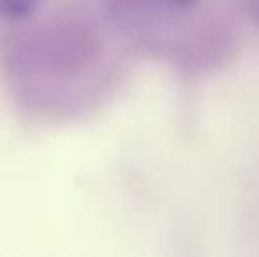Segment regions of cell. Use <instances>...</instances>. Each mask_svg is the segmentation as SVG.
I'll return each mask as SVG.
<instances>
[{"label": "cell", "instance_id": "cell-1", "mask_svg": "<svg viewBox=\"0 0 259 257\" xmlns=\"http://www.w3.org/2000/svg\"><path fill=\"white\" fill-rule=\"evenodd\" d=\"M43 0H0V18L5 20H23L30 18Z\"/></svg>", "mask_w": 259, "mask_h": 257}, {"label": "cell", "instance_id": "cell-2", "mask_svg": "<svg viewBox=\"0 0 259 257\" xmlns=\"http://www.w3.org/2000/svg\"><path fill=\"white\" fill-rule=\"evenodd\" d=\"M166 3H171V5H191L196 0H166Z\"/></svg>", "mask_w": 259, "mask_h": 257}, {"label": "cell", "instance_id": "cell-3", "mask_svg": "<svg viewBox=\"0 0 259 257\" xmlns=\"http://www.w3.org/2000/svg\"><path fill=\"white\" fill-rule=\"evenodd\" d=\"M252 10H254V13L259 15V0H252Z\"/></svg>", "mask_w": 259, "mask_h": 257}]
</instances>
